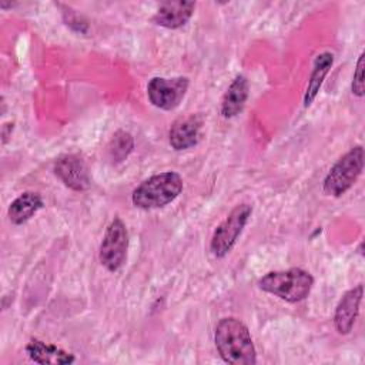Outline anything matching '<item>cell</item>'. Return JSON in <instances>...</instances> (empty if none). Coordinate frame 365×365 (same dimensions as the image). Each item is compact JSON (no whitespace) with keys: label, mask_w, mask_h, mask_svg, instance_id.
I'll return each mask as SVG.
<instances>
[{"label":"cell","mask_w":365,"mask_h":365,"mask_svg":"<svg viewBox=\"0 0 365 365\" xmlns=\"http://www.w3.org/2000/svg\"><path fill=\"white\" fill-rule=\"evenodd\" d=\"M133 147H134V140L131 134L125 131H117L114 138L110 143L108 153L114 161H123L133 151Z\"/></svg>","instance_id":"16"},{"label":"cell","mask_w":365,"mask_h":365,"mask_svg":"<svg viewBox=\"0 0 365 365\" xmlns=\"http://www.w3.org/2000/svg\"><path fill=\"white\" fill-rule=\"evenodd\" d=\"M54 174L74 191H84L90 187L88 168L84 160L76 154L60 157L54 164Z\"/></svg>","instance_id":"8"},{"label":"cell","mask_w":365,"mask_h":365,"mask_svg":"<svg viewBox=\"0 0 365 365\" xmlns=\"http://www.w3.org/2000/svg\"><path fill=\"white\" fill-rule=\"evenodd\" d=\"M194 9V1H164L154 13L153 21L165 29H180L191 19Z\"/></svg>","instance_id":"11"},{"label":"cell","mask_w":365,"mask_h":365,"mask_svg":"<svg viewBox=\"0 0 365 365\" xmlns=\"http://www.w3.org/2000/svg\"><path fill=\"white\" fill-rule=\"evenodd\" d=\"M128 250V231L121 218L114 217L107 225L103 241L100 244L98 259L101 265L110 271H118L125 259Z\"/></svg>","instance_id":"6"},{"label":"cell","mask_w":365,"mask_h":365,"mask_svg":"<svg viewBox=\"0 0 365 365\" xmlns=\"http://www.w3.org/2000/svg\"><path fill=\"white\" fill-rule=\"evenodd\" d=\"M26 352L29 354L30 359L37 362V364H53V365H60V364H71L76 361L73 354L66 352L64 349L58 348L57 345L40 341L37 338L31 339L27 346Z\"/></svg>","instance_id":"13"},{"label":"cell","mask_w":365,"mask_h":365,"mask_svg":"<svg viewBox=\"0 0 365 365\" xmlns=\"http://www.w3.org/2000/svg\"><path fill=\"white\" fill-rule=\"evenodd\" d=\"M334 64V54L329 51H324L321 54H318L314 60V66H312V71L309 76V81L304 94V106L309 107L311 103L315 100L317 94L321 90V86L324 83L325 76L329 73V68Z\"/></svg>","instance_id":"15"},{"label":"cell","mask_w":365,"mask_h":365,"mask_svg":"<svg viewBox=\"0 0 365 365\" xmlns=\"http://www.w3.org/2000/svg\"><path fill=\"white\" fill-rule=\"evenodd\" d=\"M182 191V178L175 171H165L148 177L137 185L131 201L137 208L153 210L173 202Z\"/></svg>","instance_id":"2"},{"label":"cell","mask_w":365,"mask_h":365,"mask_svg":"<svg viewBox=\"0 0 365 365\" xmlns=\"http://www.w3.org/2000/svg\"><path fill=\"white\" fill-rule=\"evenodd\" d=\"M351 90H352V94L356 97L364 96V53H361L358 57L354 77H352Z\"/></svg>","instance_id":"17"},{"label":"cell","mask_w":365,"mask_h":365,"mask_svg":"<svg viewBox=\"0 0 365 365\" xmlns=\"http://www.w3.org/2000/svg\"><path fill=\"white\" fill-rule=\"evenodd\" d=\"M214 342L224 362L231 365L257 364V352L247 325L234 317L218 321L214 331Z\"/></svg>","instance_id":"1"},{"label":"cell","mask_w":365,"mask_h":365,"mask_svg":"<svg viewBox=\"0 0 365 365\" xmlns=\"http://www.w3.org/2000/svg\"><path fill=\"white\" fill-rule=\"evenodd\" d=\"M251 212L252 207L250 204H238L230 211L225 220L214 230L210 241V250L214 257L224 258L232 250L244 227L247 225Z\"/></svg>","instance_id":"5"},{"label":"cell","mask_w":365,"mask_h":365,"mask_svg":"<svg viewBox=\"0 0 365 365\" xmlns=\"http://www.w3.org/2000/svg\"><path fill=\"white\" fill-rule=\"evenodd\" d=\"M43 207V198L34 191H26L11 201L7 215L11 224L20 225L29 221Z\"/></svg>","instance_id":"14"},{"label":"cell","mask_w":365,"mask_h":365,"mask_svg":"<svg viewBox=\"0 0 365 365\" xmlns=\"http://www.w3.org/2000/svg\"><path fill=\"white\" fill-rule=\"evenodd\" d=\"M362 168L364 148L362 145H355L331 167L324 178V192L331 197H341L355 184L362 173Z\"/></svg>","instance_id":"4"},{"label":"cell","mask_w":365,"mask_h":365,"mask_svg":"<svg viewBox=\"0 0 365 365\" xmlns=\"http://www.w3.org/2000/svg\"><path fill=\"white\" fill-rule=\"evenodd\" d=\"M314 287V277L302 268L269 271L258 279V288L287 302L305 299Z\"/></svg>","instance_id":"3"},{"label":"cell","mask_w":365,"mask_h":365,"mask_svg":"<svg viewBox=\"0 0 365 365\" xmlns=\"http://www.w3.org/2000/svg\"><path fill=\"white\" fill-rule=\"evenodd\" d=\"M364 295L362 284L348 289L339 299L334 312V327L341 335H346L352 331L354 324L359 315V305Z\"/></svg>","instance_id":"9"},{"label":"cell","mask_w":365,"mask_h":365,"mask_svg":"<svg viewBox=\"0 0 365 365\" xmlns=\"http://www.w3.org/2000/svg\"><path fill=\"white\" fill-rule=\"evenodd\" d=\"M250 96V83L245 76L238 74L228 86L221 100L220 113L224 118H232L240 114Z\"/></svg>","instance_id":"12"},{"label":"cell","mask_w":365,"mask_h":365,"mask_svg":"<svg viewBox=\"0 0 365 365\" xmlns=\"http://www.w3.org/2000/svg\"><path fill=\"white\" fill-rule=\"evenodd\" d=\"M200 131H201V118L191 114L185 117L177 118L168 131V141L170 145L175 151L188 150L200 141Z\"/></svg>","instance_id":"10"},{"label":"cell","mask_w":365,"mask_h":365,"mask_svg":"<svg viewBox=\"0 0 365 365\" xmlns=\"http://www.w3.org/2000/svg\"><path fill=\"white\" fill-rule=\"evenodd\" d=\"M187 77H153L147 84V96L154 107L170 111L181 103L187 93Z\"/></svg>","instance_id":"7"}]
</instances>
